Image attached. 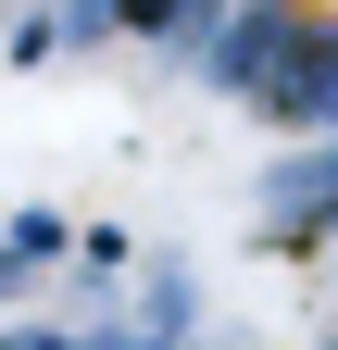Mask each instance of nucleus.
Here are the masks:
<instances>
[{
    "instance_id": "1",
    "label": "nucleus",
    "mask_w": 338,
    "mask_h": 350,
    "mask_svg": "<svg viewBox=\"0 0 338 350\" xmlns=\"http://www.w3.org/2000/svg\"><path fill=\"white\" fill-rule=\"evenodd\" d=\"M276 250H338V138H301V163L263 188V213H250Z\"/></svg>"
},
{
    "instance_id": "2",
    "label": "nucleus",
    "mask_w": 338,
    "mask_h": 350,
    "mask_svg": "<svg viewBox=\"0 0 338 350\" xmlns=\"http://www.w3.org/2000/svg\"><path fill=\"white\" fill-rule=\"evenodd\" d=\"M213 13H238V0H113V25L125 38H163V51H188Z\"/></svg>"
}]
</instances>
